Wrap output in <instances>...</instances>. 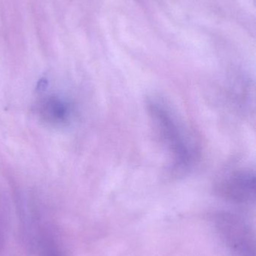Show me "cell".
<instances>
[{"label": "cell", "mask_w": 256, "mask_h": 256, "mask_svg": "<svg viewBox=\"0 0 256 256\" xmlns=\"http://www.w3.org/2000/svg\"><path fill=\"white\" fill-rule=\"evenodd\" d=\"M44 118L54 124H62L69 118V106L64 100L57 97L50 98L42 105Z\"/></svg>", "instance_id": "1"}]
</instances>
